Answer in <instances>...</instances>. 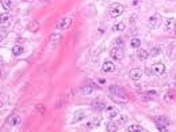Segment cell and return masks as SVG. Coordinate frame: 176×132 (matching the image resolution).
I'll use <instances>...</instances> for the list:
<instances>
[{"mask_svg":"<svg viewBox=\"0 0 176 132\" xmlns=\"http://www.w3.org/2000/svg\"><path fill=\"white\" fill-rule=\"evenodd\" d=\"M63 36H61V33H53L50 36V42L51 44H58L60 41H61Z\"/></svg>","mask_w":176,"mask_h":132,"instance_id":"9a60e30c","label":"cell"},{"mask_svg":"<svg viewBox=\"0 0 176 132\" xmlns=\"http://www.w3.org/2000/svg\"><path fill=\"white\" fill-rule=\"evenodd\" d=\"M23 52H24V48L22 45H15V46L12 48V55H14V56H19V55H22Z\"/></svg>","mask_w":176,"mask_h":132,"instance_id":"e0dca14e","label":"cell"},{"mask_svg":"<svg viewBox=\"0 0 176 132\" xmlns=\"http://www.w3.org/2000/svg\"><path fill=\"white\" fill-rule=\"evenodd\" d=\"M20 121H22V120H20V116H18V114H14V116L10 117V121H8V123H10L11 125H19Z\"/></svg>","mask_w":176,"mask_h":132,"instance_id":"d6986e66","label":"cell"},{"mask_svg":"<svg viewBox=\"0 0 176 132\" xmlns=\"http://www.w3.org/2000/svg\"><path fill=\"white\" fill-rule=\"evenodd\" d=\"M106 113H107V117L109 119H114V117L118 116L119 110H118L117 106H109V108H106Z\"/></svg>","mask_w":176,"mask_h":132,"instance_id":"30bf717a","label":"cell"},{"mask_svg":"<svg viewBox=\"0 0 176 132\" xmlns=\"http://www.w3.org/2000/svg\"><path fill=\"white\" fill-rule=\"evenodd\" d=\"M99 125H100V119H99V117H94L92 120H90L87 123V128L94 129V128H96V127H99Z\"/></svg>","mask_w":176,"mask_h":132,"instance_id":"7c38bea8","label":"cell"},{"mask_svg":"<svg viewBox=\"0 0 176 132\" xmlns=\"http://www.w3.org/2000/svg\"><path fill=\"white\" fill-rule=\"evenodd\" d=\"M102 70H103V72H113L114 70H115V64H114L113 61H104L103 63V65H102Z\"/></svg>","mask_w":176,"mask_h":132,"instance_id":"8fae6325","label":"cell"},{"mask_svg":"<svg viewBox=\"0 0 176 132\" xmlns=\"http://www.w3.org/2000/svg\"><path fill=\"white\" fill-rule=\"evenodd\" d=\"M160 22H161V16L160 14H154L149 18V27L150 29H157L160 26Z\"/></svg>","mask_w":176,"mask_h":132,"instance_id":"3957f363","label":"cell"},{"mask_svg":"<svg viewBox=\"0 0 176 132\" xmlns=\"http://www.w3.org/2000/svg\"><path fill=\"white\" fill-rule=\"evenodd\" d=\"M159 53H160V49H159V48H153L152 52H150V56H159Z\"/></svg>","mask_w":176,"mask_h":132,"instance_id":"83f0119b","label":"cell"},{"mask_svg":"<svg viewBox=\"0 0 176 132\" xmlns=\"http://www.w3.org/2000/svg\"><path fill=\"white\" fill-rule=\"evenodd\" d=\"M125 11V7L119 3H114L110 8V15L113 16V18H118V16H121Z\"/></svg>","mask_w":176,"mask_h":132,"instance_id":"6da1fadb","label":"cell"},{"mask_svg":"<svg viewBox=\"0 0 176 132\" xmlns=\"http://www.w3.org/2000/svg\"><path fill=\"white\" fill-rule=\"evenodd\" d=\"M153 121L156 125H163V127H168L171 124V121L164 116H159V117H153Z\"/></svg>","mask_w":176,"mask_h":132,"instance_id":"8992f818","label":"cell"},{"mask_svg":"<svg viewBox=\"0 0 176 132\" xmlns=\"http://www.w3.org/2000/svg\"><path fill=\"white\" fill-rule=\"evenodd\" d=\"M138 3H140V0H134V1H133V4H134V6H137Z\"/></svg>","mask_w":176,"mask_h":132,"instance_id":"e575fe53","label":"cell"},{"mask_svg":"<svg viewBox=\"0 0 176 132\" xmlns=\"http://www.w3.org/2000/svg\"><path fill=\"white\" fill-rule=\"evenodd\" d=\"M20 1H29V0H20Z\"/></svg>","mask_w":176,"mask_h":132,"instance_id":"8d00e7d4","label":"cell"},{"mask_svg":"<svg viewBox=\"0 0 176 132\" xmlns=\"http://www.w3.org/2000/svg\"><path fill=\"white\" fill-rule=\"evenodd\" d=\"M37 109H38V112H43V105H37Z\"/></svg>","mask_w":176,"mask_h":132,"instance_id":"1f68e13d","label":"cell"},{"mask_svg":"<svg viewBox=\"0 0 176 132\" xmlns=\"http://www.w3.org/2000/svg\"><path fill=\"white\" fill-rule=\"evenodd\" d=\"M172 97H173L172 93H167V94H164V101H167V102H172Z\"/></svg>","mask_w":176,"mask_h":132,"instance_id":"4316f807","label":"cell"},{"mask_svg":"<svg viewBox=\"0 0 176 132\" xmlns=\"http://www.w3.org/2000/svg\"><path fill=\"white\" fill-rule=\"evenodd\" d=\"M86 116H87V113L84 112V110H81V112H76V113H74V121L83 120V119H84Z\"/></svg>","mask_w":176,"mask_h":132,"instance_id":"44dd1931","label":"cell"},{"mask_svg":"<svg viewBox=\"0 0 176 132\" xmlns=\"http://www.w3.org/2000/svg\"><path fill=\"white\" fill-rule=\"evenodd\" d=\"M92 91H94V86H84V87H81V93L86 94V95H90Z\"/></svg>","mask_w":176,"mask_h":132,"instance_id":"7402d4cb","label":"cell"},{"mask_svg":"<svg viewBox=\"0 0 176 132\" xmlns=\"http://www.w3.org/2000/svg\"><path fill=\"white\" fill-rule=\"evenodd\" d=\"M126 121V116H121V123H125Z\"/></svg>","mask_w":176,"mask_h":132,"instance_id":"d6a6232c","label":"cell"},{"mask_svg":"<svg viewBox=\"0 0 176 132\" xmlns=\"http://www.w3.org/2000/svg\"><path fill=\"white\" fill-rule=\"evenodd\" d=\"M127 131L129 132H144V128L141 125H137V124H131L127 127Z\"/></svg>","mask_w":176,"mask_h":132,"instance_id":"ac0fdd59","label":"cell"},{"mask_svg":"<svg viewBox=\"0 0 176 132\" xmlns=\"http://www.w3.org/2000/svg\"><path fill=\"white\" fill-rule=\"evenodd\" d=\"M149 56H150V55H149L148 51H145V49H138L137 57L140 59V60H146V59H148Z\"/></svg>","mask_w":176,"mask_h":132,"instance_id":"5bb4252c","label":"cell"},{"mask_svg":"<svg viewBox=\"0 0 176 132\" xmlns=\"http://www.w3.org/2000/svg\"><path fill=\"white\" fill-rule=\"evenodd\" d=\"M109 90H110V94H119V95H127V93H126L122 87L117 86V84H111Z\"/></svg>","mask_w":176,"mask_h":132,"instance_id":"52a82bcc","label":"cell"},{"mask_svg":"<svg viewBox=\"0 0 176 132\" xmlns=\"http://www.w3.org/2000/svg\"><path fill=\"white\" fill-rule=\"evenodd\" d=\"M156 95H157V93L154 91V90H149V91L145 93V98H146V100H152V98H154Z\"/></svg>","mask_w":176,"mask_h":132,"instance_id":"cb8c5ba5","label":"cell"},{"mask_svg":"<svg viewBox=\"0 0 176 132\" xmlns=\"http://www.w3.org/2000/svg\"><path fill=\"white\" fill-rule=\"evenodd\" d=\"M140 45H141L140 38H131V41H130V46L131 48H140Z\"/></svg>","mask_w":176,"mask_h":132,"instance_id":"603a6c76","label":"cell"},{"mask_svg":"<svg viewBox=\"0 0 176 132\" xmlns=\"http://www.w3.org/2000/svg\"><path fill=\"white\" fill-rule=\"evenodd\" d=\"M39 1H42V3H45V1H50V0H39Z\"/></svg>","mask_w":176,"mask_h":132,"instance_id":"d590c367","label":"cell"},{"mask_svg":"<svg viewBox=\"0 0 176 132\" xmlns=\"http://www.w3.org/2000/svg\"><path fill=\"white\" fill-rule=\"evenodd\" d=\"M91 108L94 109V110H96V112H102L103 109H106V104H104V101H102V100H95V101H92Z\"/></svg>","mask_w":176,"mask_h":132,"instance_id":"277c9868","label":"cell"},{"mask_svg":"<svg viewBox=\"0 0 176 132\" xmlns=\"http://www.w3.org/2000/svg\"><path fill=\"white\" fill-rule=\"evenodd\" d=\"M6 36H7V33H6V30H3V27H1V36H0V40L3 41V38H6Z\"/></svg>","mask_w":176,"mask_h":132,"instance_id":"4dcf8cb0","label":"cell"},{"mask_svg":"<svg viewBox=\"0 0 176 132\" xmlns=\"http://www.w3.org/2000/svg\"><path fill=\"white\" fill-rule=\"evenodd\" d=\"M176 25V20L173 18H169V19L165 20V32H172L173 27Z\"/></svg>","mask_w":176,"mask_h":132,"instance_id":"4fadbf2b","label":"cell"},{"mask_svg":"<svg viewBox=\"0 0 176 132\" xmlns=\"http://www.w3.org/2000/svg\"><path fill=\"white\" fill-rule=\"evenodd\" d=\"M27 27H29V30H30V32L35 33V32H37V30L39 29V25H38V22H35V20H33V22H30V23H29Z\"/></svg>","mask_w":176,"mask_h":132,"instance_id":"ffe728a7","label":"cell"},{"mask_svg":"<svg viewBox=\"0 0 176 132\" xmlns=\"http://www.w3.org/2000/svg\"><path fill=\"white\" fill-rule=\"evenodd\" d=\"M117 124H114V123H109V124H107V131H117Z\"/></svg>","mask_w":176,"mask_h":132,"instance_id":"484cf974","label":"cell"},{"mask_svg":"<svg viewBox=\"0 0 176 132\" xmlns=\"http://www.w3.org/2000/svg\"><path fill=\"white\" fill-rule=\"evenodd\" d=\"M152 70L156 75H163V74L165 72V65L163 64V63H154L153 67H152Z\"/></svg>","mask_w":176,"mask_h":132,"instance_id":"9c48e42d","label":"cell"},{"mask_svg":"<svg viewBox=\"0 0 176 132\" xmlns=\"http://www.w3.org/2000/svg\"><path fill=\"white\" fill-rule=\"evenodd\" d=\"M11 22V18L8 14H1V27H7Z\"/></svg>","mask_w":176,"mask_h":132,"instance_id":"2e32d148","label":"cell"},{"mask_svg":"<svg viewBox=\"0 0 176 132\" xmlns=\"http://www.w3.org/2000/svg\"><path fill=\"white\" fill-rule=\"evenodd\" d=\"M117 42H118V45H121V42H122V44H123V40H121V38H118V40H117Z\"/></svg>","mask_w":176,"mask_h":132,"instance_id":"836d02e7","label":"cell"},{"mask_svg":"<svg viewBox=\"0 0 176 132\" xmlns=\"http://www.w3.org/2000/svg\"><path fill=\"white\" fill-rule=\"evenodd\" d=\"M0 8H1V14H7L8 12V8L4 6V4H0Z\"/></svg>","mask_w":176,"mask_h":132,"instance_id":"f546056e","label":"cell"},{"mask_svg":"<svg viewBox=\"0 0 176 132\" xmlns=\"http://www.w3.org/2000/svg\"><path fill=\"white\" fill-rule=\"evenodd\" d=\"M129 76L131 80H140L141 76H142V70L141 68H133V70H130Z\"/></svg>","mask_w":176,"mask_h":132,"instance_id":"5b68a950","label":"cell"},{"mask_svg":"<svg viewBox=\"0 0 176 132\" xmlns=\"http://www.w3.org/2000/svg\"><path fill=\"white\" fill-rule=\"evenodd\" d=\"M123 29H125V23H122V22H119V23L114 25L113 30H114V32H122Z\"/></svg>","mask_w":176,"mask_h":132,"instance_id":"d4e9b609","label":"cell"},{"mask_svg":"<svg viewBox=\"0 0 176 132\" xmlns=\"http://www.w3.org/2000/svg\"><path fill=\"white\" fill-rule=\"evenodd\" d=\"M72 25V19L70 18H63V19L60 20L58 23H57V29L60 30H64V29H68Z\"/></svg>","mask_w":176,"mask_h":132,"instance_id":"ba28073f","label":"cell"},{"mask_svg":"<svg viewBox=\"0 0 176 132\" xmlns=\"http://www.w3.org/2000/svg\"><path fill=\"white\" fill-rule=\"evenodd\" d=\"M110 55H111V57H113L114 60H122L123 59V51H122V48H119V46H115V48H111V51H110Z\"/></svg>","mask_w":176,"mask_h":132,"instance_id":"7a4b0ae2","label":"cell"},{"mask_svg":"<svg viewBox=\"0 0 176 132\" xmlns=\"http://www.w3.org/2000/svg\"><path fill=\"white\" fill-rule=\"evenodd\" d=\"M1 4H4L7 8H11V0H1Z\"/></svg>","mask_w":176,"mask_h":132,"instance_id":"f1b7e54d","label":"cell"}]
</instances>
